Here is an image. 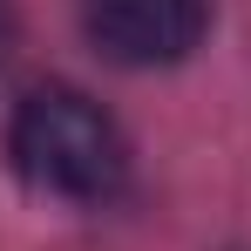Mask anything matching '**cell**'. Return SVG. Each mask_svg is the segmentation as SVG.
Here are the masks:
<instances>
[{
    "instance_id": "2",
    "label": "cell",
    "mask_w": 251,
    "mask_h": 251,
    "mask_svg": "<svg viewBox=\"0 0 251 251\" xmlns=\"http://www.w3.org/2000/svg\"><path fill=\"white\" fill-rule=\"evenodd\" d=\"M82 27L123 68H170L210 27V0H82Z\"/></svg>"
},
{
    "instance_id": "3",
    "label": "cell",
    "mask_w": 251,
    "mask_h": 251,
    "mask_svg": "<svg viewBox=\"0 0 251 251\" xmlns=\"http://www.w3.org/2000/svg\"><path fill=\"white\" fill-rule=\"evenodd\" d=\"M14 34H21V27H14V7H7V0H0V61H7V54H14Z\"/></svg>"
},
{
    "instance_id": "1",
    "label": "cell",
    "mask_w": 251,
    "mask_h": 251,
    "mask_svg": "<svg viewBox=\"0 0 251 251\" xmlns=\"http://www.w3.org/2000/svg\"><path fill=\"white\" fill-rule=\"evenodd\" d=\"M7 150H14V170L34 190L68 197V204H109L129 183L123 129L109 123L102 102H88L82 88H34L14 109Z\"/></svg>"
}]
</instances>
